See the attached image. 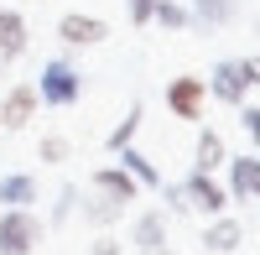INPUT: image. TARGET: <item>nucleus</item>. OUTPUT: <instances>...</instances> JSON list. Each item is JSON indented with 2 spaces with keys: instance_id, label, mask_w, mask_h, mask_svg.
Here are the masks:
<instances>
[{
  "instance_id": "ddd939ff",
  "label": "nucleus",
  "mask_w": 260,
  "mask_h": 255,
  "mask_svg": "<svg viewBox=\"0 0 260 255\" xmlns=\"http://www.w3.org/2000/svg\"><path fill=\"white\" fill-rule=\"evenodd\" d=\"M78 214H83V224L110 229V224L125 214V203H120V198H110V193H99V187H89V193H78Z\"/></svg>"
},
{
  "instance_id": "39448f33",
  "label": "nucleus",
  "mask_w": 260,
  "mask_h": 255,
  "mask_svg": "<svg viewBox=\"0 0 260 255\" xmlns=\"http://www.w3.org/2000/svg\"><path fill=\"white\" fill-rule=\"evenodd\" d=\"M167 110L177 115V120H203V104H208V89H203V78L198 73H182V78H172L167 83Z\"/></svg>"
},
{
  "instance_id": "f03ea898",
  "label": "nucleus",
  "mask_w": 260,
  "mask_h": 255,
  "mask_svg": "<svg viewBox=\"0 0 260 255\" xmlns=\"http://www.w3.org/2000/svg\"><path fill=\"white\" fill-rule=\"evenodd\" d=\"M42 235H47V224L31 208H0V255H31Z\"/></svg>"
},
{
  "instance_id": "a211bd4d",
  "label": "nucleus",
  "mask_w": 260,
  "mask_h": 255,
  "mask_svg": "<svg viewBox=\"0 0 260 255\" xmlns=\"http://www.w3.org/2000/svg\"><path fill=\"white\" fill-rule=\"evenodd\" d=\"M136 131H141V104H130V110H125V120L115 125V131L110 136H104V151H120V146H136Z\"/></svg>"
},
{
  "instance_id": "412c9836",
  "label": "nucleus",
  "mask_w": 260,
  "mask_h": 255,
  "mask_svg": "<svg viewBox=\"0 0 260 255\" xmlns=\"http://www.w3.org/2000/svg\"><path fill=\"white\" fill-rule=\"evenodd\" d=\"M240 131L250 136V146H255V156H260V104H240Z\"/></svg>"
},
{
  "instance_id": "9d476101",
  "label": "nucleus",
  "mask_w": 260,
  "mask_h": 255,
  "mask_svg": "<svg viewBox=\"0 0 260 255\" xmlns=\"http://www.w3.org/2000/svg\"><path fill=\"white\" fill-rule=\"evenodd\" d=\"M245 245V224L240 219H229V214H213L208 219V229H203V250H213V255H234Z\"/></svg>"
},
{
  "instance_id": "f257e3e1",
  "label": "nucleus",
  "mask_w": 260,
  "mask_h": 255,
  "mask_svg": "<svg viewBox=\"0 0 260 255\" xmlns=\"http://www.w3.org/2000/svg\"><path fill=\"white\" fill-rule=\"evenodd\" d=\"M31 89H37V104H47V110H68V104L83 99V73H78V62H68V57H47Z\"/></svg>"
},
{
  "instance_id": "4468645a",
  "label": "nucleus",
  "mask_w": 260,
  "mask_h": 255,
  "mask_svg": "<svg viewBox=\"0 0 260 255\" xmlns=\"http://www.w3.org/2000/svg\"><path fill=\"white\" fill-rule=\"evenodd\" d=\"M187 16H192L198 31H213V26H229V21L240 16V0H192Z\"/></svg>"
},
{
  "instance_id": "5701e85b",
  "label": "nucleus",
  "mask_w": 260,
  "mask_h": 255,
  "mask_svg": "<svg viewBox=\"0 0 260 255\" xmlns=\"http://www.w3.org/2000/svg\"><path fill=\"white\" fill-rule=\"evenodd\" d=\"M161 198H167L172 214H192V208H187V193H182V182H161Z\"/></svg>"
},
{
  "instance_id": "6ab92c4d",
  "label": "nucleus",
  "mask_w": 260,
  "mask_h": 255,
  "mask_svg": "<svg viewBox=\"0 0 260 255\" xmlns=\"http://www.w3.org/2000/svg\"><path fill=\"white\" fill-rule=\"evenodd\" d=\"M151 21L167 26V31H187V26H192V16H187L182 0H156V6H151Z\"/></svg>"
},
{
  "instance_id": "bb28decb",
  "label": "nucleus",
  "mask_w": 260,
  "mask_h": 255,
  "mask_svg": "<svg viewBox=\"0 0 260 255\" xmlns=\"http://www.w3.org/2000/svg\"><path fill=\"white\" fill-rule=\"evenodd\" d=\"M182 6H192V0H182Z\"/></svg>"
},
{
  "instance_id": "a878e982",
  "label": "nucleus",
  "mask_w": 260,
  "mask_h": 255,
  "mask_svg": "<svg viewBox=\"0 0 260 255\" xmlns=\"http://www.w3.org/2000/svg\"><path fill=\"white\" fill-rule=\"evenodd\" d=\"M245 68H250V78L260 83V57H245Z\"/></svg>"
},
{
  "instance_id": "b1692460",
  "label": "nucleus",
  "mask_w": 260,
  "mask_h": 255,
  "mask_svg": "<svg viewBox=\"0 0 260 255\" xmlns=\"http://www.w3.org/2000/svg\"><path fill=\"white\" fill-rule=\"evenodd\" d=\"M151 6H156V0H125V11H130V26H151Z\"/></svg>"
},
{
  "instance_id": "1a4fd4ad",
  "label": "nucleus",
  "mask_w": 260,
  "mask_h": 255,
  "mask_svg": "<svg viewBox=\"0 0 260 255\" xmlns=\"http://www.w3.org/2000/svg\"><path fill=\"white\" fill-rule=\"evenodd\" d=\"M167 214H161V208H146V214L136 219V224H130V245H136L141 255H167Z\"/></svg>"
},
{
  "instance_id": "9b49d317",
  "label": "nucleus",
  "mask_w": 260,
  "mask_h": 255,
  "mask_svg": "<svg viewBox=\"0 0 260 255\" xmlns=\"http://www.w3.org/2000/svg\"><path fill=\"white\" fill-rule=\"evenodd\" d=\"M26 42H31L26 16L11 11V6H0V62H16L21 52H26Z\"/></svg>"
},
{
  "instance_id": "f8f14e48",
  "label": "nucleus",
  "mask_w": 260,
  "mask_h": 255,
  "mask_svg": "<svg viewBox=\"0 0 260 255\" xmlns=\"http://www.w3.org/2000/svg\"><path fill=\"white\" fill-rule=\"evenodd\" d=\"M89 187H99V193H110V198H120V203H136V193H141V182L130 177L120 162H110V167H94Z\"/></svg>"
},
{
  "instance_id": "7ed1b4c3",
  "label": "nucleus",
  "mask_w": 260,
  "mask_h": 255,
  "mask_svg": "<svg viewBox=\"0 0 260 255\" xmlns=\"http://www.w3.org/2000/svg\"><path fill=\"white\" fill-rule=\"evenodd\" d=\"M203 89H208V99L234 104V110H240V104H245V94L255 89V78H250V68H245V57H219V62L208 68Z\"/></svg>"
},
{
  "instance_id": "0eeeda50",
  "label": "nucleus",
  "mask_w": 260,
  "mask_h": 255,
  "mask_svg": "<svg viewBox=\"0 0 260 255\" xmlns=\"http://www.w3.org/2000/svg\"><path fill=\"white\" fill-rule=\"evenodd\" d=\"M229 198H240V203H260V156L245 151V156H229Z\"/></svg>"
},
{
  "instance_id": "393cba45",
  "label": "nucleus",
  "mask_w": 260,
  "mask_h": 255,
  "mask_svg": "<svg viewBox=\"0 0 260 255\" xmlns=\"http://www.w3.org/2000/svg\"><path fill=\"white\" fill-rule=\"evenodd\" d=\"M89 255H120V240H115V235H99V240H94V250H89Z\"/></svg>"
},
{
  "instance_id": "20e7f679",
  "label": "nucleus",
  "mask_w": 260,
  "mask_h": 255,
  "mask_svg": "<svg viewBox=\"0 0 260 255\" xmlns=\"http://www.w3.org/2000/svg\"><path fill=\"white\" fill-rule=\"evenodd\" d=\"M182 193H187V208H198V214H208V219L229 208V187L213 177V172H198V167L182 177Z\"/></svg>"
},
{
  "instance_id": "dca6fc26",
  "label": "nucleus",
  "mask_w": 260,
  "mask_h": 255,
  "mask_svg": "<svg viewBox=\"0 0 260 255\" xmlns=\"http://www.w3.org/2000/svg\"><path fill=\"white\" fill-rule=\"evenodd\" d=\"M192 156H198V162H192L198 172H219V167L229 162V146H224L219 131H208V125H203V131H198V151H192Z\"/></svg>"
},
{
  "instance_id": "4be33fe9",
  "label": "nucleus",
  "mask_w": 260,
  "mask_h": 255,
  "mask_svg": "<svg viewBox=\"0 0 260 255\" xmlns=\"http://www.w3.org/2000/svg\"><path fill=\"white\" fill-rule=\"evenodd\" d=\"M37 151H42V162H68V156H73V146H68V136H42Z\"/></svg>"
},
{
  "instance_id": "aec40b11",
  "label": "nucleus",
  "mask_w": 260,
  "mask_h": 255,
  "mask_svg": "<svg viewBox=\"0 0 260 255\" xmlns=\"http://www.w3.org/2000/svg\"><path fill=\"white\" fill-rule=\"evenodd\" d=\"M73 208H78V182H62V187H57V203H52V219H47V224H52V229H62V224L73 219Z\"/></svg>"
},
{
  "instance_id": "6e6552de",
  "label": "nucleus",
  "mask_w": 260,
  "mask_h": 255,
  "mask_svg": "<svg viewBox=\"0 0 260 255\" xmlns=\"http://www.w3.org/2000/svg\"><path fill=\"white\" fill-rule=\"evenodd\" d=\"M104 37H110V26L99 16H89V11H68L57 21V42H68V47H99Z\"/></svg>"
},
{
  "instance_id": "423d86ee",
  "label": "nucleus",
  "mask_w": 260,
  "mask_h": 255,
  "mask_svg": "<svg viewBox=\"0 0 260 255\" xmlns=\"http://www.w3.org/2000/svg\"><path fill=\"white\" fill-rule=\"evenodd\" d=\"M37 120V89L31 83H11L0 94V131H26Z\"/></svg>"
},
{
  "instance_id": "f3484780",
  "label": "nucleus",
  "mask_w": 260,
  "mask_h": 255,
  "mask_svg": "<svg viewBox=\"0 0 260 255\" xmlns=\"http://www.w3.org/2000/svg\"><path fill=\"white\" fill-rule=\"evenodd\" d=\"M115 156H120V167H125V172L136 177L141 187H161V172H156V162H151L146 151H136V146H120Z\"/></svg>"
},
{
  "instance_id": "2eb2a0df",
  "label": "nucleus",
  "mask_w": 260,
  "mask_h": 255,
  "mask_svg": "<svg viewBox=\"0 0 260 255\" xmlns=\"http://www.w3.org/2000/svg\"><path fill=\"white\" fill-rule=\"evenodd\" d=\"M37 198H42V187H37L31 172H6L0 177V203L6 208H31Z\"/></svg>"
}]
</instances>
